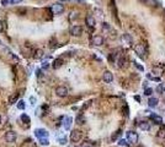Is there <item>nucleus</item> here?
<instances>
[{
  "label": "nucleus",
  "instance_id": "f257e3e1",
  "mask_svg": "<svg viewBox=\"0 0 165 147\" xmlns=\"http://www.w3.org/2000/svg\"><path fill=\"white\" fill-rule=\"evenodd\" d=\"M134 50H136V53L138 54V57H140V58L147 57V47H145V44H143V43L137 44L136 47H134Z\"/></svg>",
  "mask_w": 165,
  "mask_h": 147
},
{
  "label": "nucleus",
  "instance_id": "f03ea898",
  "mask_svg": "<svg viewBox=\"0 0 165 147\" xmlns=\"http://www.w3.org/2000/svg\"><path fill=\"white\" fill-rule=\"evenodd\" d=\"M127 142L128 144H137L138 142V134L136 131H132V130L127 131Z\"/></svg>",
  "mask_w": 165,
  "mask_h": 147
},
{
  "label": "nucleus",
  "instance_id": "7ed1b4c3",
  "mask_svg": "<svg viewBox=\"0 0 165 147\" xmlns=\"http://www.w3.org/2000/svg\"><path fill=\"white\" fill-rule=\"evenodd\" d=\"M16 139H17V135H16V133H15V131H12V130H9V131H6V133H5V141H6V142H9V144H12V142H15V141H16Z\"/></svg>",
  "mask_w": 165,
  "mask_h": 147
},
{
  "label": "nucleus",
  "instance_id": "20e7f679",
  "mask_svg": "<svg viewBox=\"0 0 165 147\" xmlns=\"http://www.w3.org/2000/svg\"><path fill=\"white\" fill-rule=\"evenodd\" d=\"M81 139H82V133L80 130H73L72 133H70V140H72V142H79Z\"/></svg>",
  "mask_w": 165,
  "mask_h": 147
},
{
  "label": "nucleus",
  "instance_id": "39448f33",
  "mask_svg": "<svg viewBox=\"0 0 165 147\" xmlns=\"http://www.w3.org/2000/svg\"><path fill=\"white\" fill-rule=\"evenodd\" d=\"M105 39L104 37L100 36V34H95V36H93V38H91V44H94L95 47H101L102 44H104Z\"/></svg>",
  "mask_w": 165,
  "mask_h": 147
},
{
  "label": "nucleus",
  "instance_id": "423d86ee",
  "mask_svg": "<svg viewBox=\"0 0 165 147\" xmlns=\"http://www.w3.org/2000/svg\"><path fill=\"white\" fill-rule=\"evenodd\" d=\"M56 94H57L58 97H67L68 96V88L65 86H58L56 88Z\"/></svg>",
  "mask_w": 165,
  "mask_h": 147
},
{
  "label": "nucleus",
  "instance_id": "0eeeda50",
  "mask_svg": "<svg viewBox=\"0 0 165 147\" xmlns=\"http://www.w3.org/2000/svg\"><path fill=\"white\" fill-rule=\"evenodd\" d=\"M82 33V27L79 25H74L70 27V34L74 37H79Z\"/></svg>",
  "mask_w": 165,
  "mask_h": 147
},
{
  "label": "nucleus",
  "instance_id": "6e6552de",
  "mask_svg": "<svg viewBox=\"0 0 165 147\" xmlns=\"http://www.w3.org/2000/svg\"><path fill=\"white\" fill-rule=\"evenodd\" d=\"M48 131L46 129H36L35 130V136L37 139H43V137H48Z\"/></svg>",
  "mask_w": 165,
  "mask_h": 147
},
{
  "label": "nucleus",
  "instance_id": "1a4fd4ad",
  "mask_svg": "<svg viewBox=\"0 0 165 147\" xmlns=\"http://www.w3.org/2000/svg\"><path fill=\"white\" fill-rule=\"evenodd\" d=\"M52 11L54 15H61L64 11V6L62 4H54V5H52Z\"/></svg>",
  "mask_w": 165,
  "mask_h": 147
},
{
  "label": "nucleus",
  "instance_id": "9d476101",
  "mask_svg": "<svg viewBox=\"0 0 165 147\" xmlns=\"http://www.w3.org/2000/svg\"><path fill=\"white\" fill-rule=\"evenodd\" d=\"M102 80H104L106 83H110L113 81V75H112L111 71H105L102 74Z\"/></svg>",
  "mask_w": 165,
  "mask_h": 147
},
{
  "label": "nucleus",
  "instance_id": "9b49d317",
  "mask_svg": "<svg viewBox=\"0 0 165 147\" xmlns=\"http://www.w3.org/2000/svg\"><path fill=\"white\" fill-rule=\"evenodd\" d=\"M72 123H73V118H72V116H64V119H63V125H64V129L65 130L70 129Z\"/></svg>",
  "mask_w": 165,
  "mask_h": 147
},
{
  "label": "nucleus",
  "instance_id": "f8f14e48",
  "mask_svg": "<svg viewBox=\"0 0 165 147\" xmlns=\"http://www.w3.org/2000/svg\"><path fill=\"white\" fill-rule=\"evenodd\" d=\"M150 119L155 123V124H158V125H162L163 124V118L160 116V115L155 114V113H152L150 114Z\"/></svg>",
  "mask_w": 165,
  "mask_h": 147
},
{
  "label": "nucleus",
  "instance_id": "ddd939ff",
  "mask_svg": "<svg viewBox=\"0 0 165 147\" xmlns=\"http://www.w3.org/2000/svg\"><path fill=\"white\" fill-rule=\"evenodd\" d=\"M85 22H86V25H88V27H95V25H96V21H95V18H94L91 15L86 16Z\"/></svg>",
  "mask_w": 165,
  "mask_h": 147
},
{
  "label": "nucleus",
  "instance_id": "4468645a",
  "mask_svg": "<svg viewBox=\"0 0 165 147\" xmlns=\"http://www.w3.org/2000/svg\"><path fill=\"white\" fill-rule=\"evenodd\" d=\"M138 128H139L142 131H148V130L150 129V125H149V123L148 121H139V124H138Z\"/></svg>",
  "mask_w": 165,
  "mask_h": 147
},
{
  "label": "nucleus",
  "instance_id": "2eb2a0df",
  "mask_svg": "<svg viewBox=\"0 0 165 147\" xmlns=\"http://www.w3.org/2000/svg\"><path fill=\"white\" fill-rule=\"evenodd\" d=\"M158 103H159V99L155 97H150L149 98V100H148V105L150 108H155L158 107Z\"/></svg>",
  "mask_w": 165,
  "mask_h": 147
},
{
  "label": "nucleus",
  "instance_id": "dca6fc26",
  "mask_svg": "<svg viewBox=\"0 0 165 147\" xmlns=\"http://www.w3.org/2000/svg\"><path fill=\"white\" fill-rule=\"evenodd\" d=\"M62 64H63V60H62L61 58H59V59H56V60L53 61V69H56V70L59 69L62 66Z\"/></svg>",
  "mask_w": 165,
  "mask_h": 147
},
{
  "label": "nucleus",
  "instance_id": "f3484780",
  "mask_svg": "<svg viewBox=\"0 0 165 147\" xmlns=\"http://www.w3.org/2000/svg\"><path fill=\"white\" fill-rule=\"evenodd\" d=\"M158 136L160 137V139H165V125H163V124L158 131Z\"/></svg>",
  "mask_w": 165,
  "mask_h": 147
},
{
  "label": "nucleus",
  "instance_id": "a211bd4d",
  "mask_svg": "<svg viewBox=\"0 0 165 147\" xmlns=\"http://www.w3.org/2000/svg\"><path fill=\"white\" fill-rule=\"evenodd\" d=\"M20 119H21V121L25 123V124H30V121H31V119H30V116L27 114H21Z\"/></svg>",
  "mask_w": 165,
  "mask_h": 147
},
{
  "label": "nucleus",
  "instance_id": "6ab92c4d",
  "mask_svg": "<svg viewBox=\"0 0 165 147\" xmlns=\"http://www.w3.org/2000/svg\"><path fill=\"white\" fill-rule=\"evenodd\" d=\"M117 64H118V68H125L126 66V59L123 57H120L118 60H117Z\"/></svg>",
  "mask_w": 165,
  "mask_h": 147
},
{
  "label": "nucleus",
  "instance_id": "aec40b11",
  "mask_svg": "<svg viewBox=\"0 0 165 147\" xmlns=\"http://www.w3.org/2000/svg\"><path fill=\"white\" fill-rule=\"evenodd\" d=\"M17 103V108L20 109V110H24L26 108V104H25V100H22V99H20L19 102H16Z\"/></svg>",
  "mask_w": 165,
  "mask_h": 147
},
{
  "label": "nucleus",
  "instance_id": "412c9836",
  "mask_svg": "<svg viewBox=\"0 0 165 147\" xmlns=\"http://www.w3.org/2000/svg\"><path fill=\"white\" fill-rule=\"evenodd\" d=\"M9 102H10V104H15V103H16V102H17V93H14L12 96H10Z\"/></svg>",
  "mask_w": 165,
  "mask_h": 147
},
{
  "label": "nucleus",
  "instance_id": "4be33fe9",
  "mask_svg": "<svg viewBox=\"0 0 165 147\" xmlns=\"http://www.w3.org/2000/svg\"><path fill=\"white\" fill-rule=\"evenodd\" d=\"M40 140V144L42 146H48L49 145V140H48V137H43V139H38Z\"/></svg>",
  "mask_w": 165,
  "mask_h": 147
},
{
  "label": "nucleus",
  "instance_id": "5701e85b",
  "mask_svg": "<svg viewBox=\"0 0 165 147\" xmlns=\"http://www.w3.org/2000/svg\"><path fill=\"white\" fill-rule=\"evenodd\" d=\"M118 146H122V147H129V144L127 142L126 140H123V139H120L118 140Z\"/></svg>",
  "mask_w": 165,
  "mask_h": 147
},
{
  "label": "nucleus",
  "instance_id": "b1692460",
  "mask_svg": "<svg viewBox=\"0 0 165 147\" xmlns=\"http://www.w3.org/2000/svg\"><path fill=\"white\" fill-rule=\"evenodd\" d=\"M133 65H134V66H136V68L138 69V70H139V71H142V72L144 71V68H143V65L138 64V63H137V61H133Z\"/></svg>",
  "mask_w": 165,
  "mask_h": 147
},
{
  "label": "nucleus",
  "instance_id": "393cba45",
  "mask_svg": "<svg viewBox=\"0 0 165 147\" xmlns=\"http://www.w3.org/2000/svg\"><path fill=\"white\" fill-rule=\"evenodd\" d=\"M153 92H154V91H153V88H145V91H144V94H145V96H148V97H150L152 94H153Z\"/></svg>",
  "mask_w": 165,
  "mask_h": 147
},
{
  "label": "nucleus",
  "instance_id": "a878e982",
  "mask_svg": "<svg viewBox=\"0 0 165 147\" xmlns=\"http://www.w3.org/2000/svg\"><path fill=\"white\" fill-rule=\"evenodd\" d=\"M147 77H148L149 80H153V81H155V82H160V79H159V77H154V76L150 75V74H148Z\"/></svg>",
  "mask_w": 165,
  "mask_h": 147
},
{
  "label": "nucleus",
  "instance_id": "bb28decb",
  "mask_svg": "<svg viewBox=\"0 0 165 147\" xmlns=\"http://www.w3.org/2000/svg\"><path fill=\"white\" fill-rule=\"evenodd\" d=\"M42 57H43V50H41V49L36 50V55H35V58L38 59V58H42Z\"/></svg>",
  "mask_w": 165,
  "mask_h": 147
},
{
  "label": "nucleus",
  "instance_id": "cd10ccee",
  "mask_svg": "<svg viewBox=\"0 0 165 147\" xmlns=\"http://www.w3.org/2000/svg\"><path fill=\"white\" fill-rule=\"evenodd\" d=\"M123 38H125V39L127 40V42H128L129 44L132 43V38H131V37H129V34H123Z\"/></svg>",
  "mask_w": 165,
  "mask_h": 147
},
{
  "label": "nucleus",
  "instance_id": "c85d7f7f",
  "mask_svg": "<svg viewBox=\"0 0 165 147\" xmlns=\"http://www.w3.org/2000/svg\"><path fill=\"white\" fill-rule=\"evenodd\" d=\"M48 68H49V63H48V61H44L42 64V70H47Z\"/></svg>",
  "mask_w": 165,
  "mask_h": 147
},
{
  "label": "nucleus",
  "instance_id": "c756f323",
  "mask_svg": "<svg viewBox=\"0 0 165 147\" xmlns=\"http://www.w3.org/2000/svg\"><path fill=\"white\" fill-rule=\"evenodd\" d=\"M76 121H78V124H84V121H85V119L82 118L81 115H79V116H78V119H76Z\"/></svg>",
  "mask_w": 165,
  "mask_h": 147
},
{
  "label": "nucleus",
  "instance_id": "7c9ffc66",
  "mask_svg": "<svg viewBox=\"0 0 165 147\" xmlns=\"http://www.w3.org/2000/svg\"><path fill=\"white\" fill-rule=\"evenodd\" d=\"M58 142H59L61 145H65V144H67V139H65V137H62V139H58Z\"/></svg>",
  "mask_w": 165,
  "mask_h": 147
},
{
  "label": "nucleus",
  "instance_id": "2f4dec72",
  "mask_svg": "<svg viewBox=\"0 0 165 147\" xmlns=\"http://www.w3.org/2000/svg\"><path fill=\"white\" fill-rule=\"evenodd\" d=\"M157 91H158V92H160V93H162V92H164V85H159V86L157 87Z\"/></svg>",
  "mask_w": 165,
  "mask_h": 147
},
{
  "label": "nucleus",
  "instance_id": "473e14b6",
  "mask_svg": "<svg viewBox=\"0 0 165 147\" xmlns=\"http://www.w3.org/2000/svg\"><path fill=\"white\" fill-rule=\"evenodd\" d=\"M9 3L12 4V5H16V4H20V3H21V0H9Z\"/></svg>",
  "mask_w": 165,
  "mask_h": 147
},
{
  "label": "nucleus",
  "instance_id": "72a5a7b5",
  "mask_svg": "<svg viewBox=\"0 0 165 147\" xmlns=\"http://www.w3.org/2000/svg\"><path fill=\"white\" fill-rule=\"evenodd\" d=\"M82 147H93V144H90V141H86L82 144Z\"/></svg>",
  "mask_w": 165,
  "mask_h": 147
},
{
  "label": "nucleus",
  "instance_id": "f704fd0d",
  "mask_svg": "<svg viewBox=\"0 0 165 147\" xmlns=\"http://www.w3.org/2000/svg\"><path fill=\"white\" fill-rule=\"evenodd\" d=\"M42 69H38V70H36V74H37V77H41V76H42L43 75V74H42Z\"/></svg>",
  "mask_w": 165,
  "mask_h": 147
},
{
  "label": "nucleus",
  "instance_id": "c9c22d12",
  "mask_svg": "<svg viewBox=\"0 0 165 147\" xmlns=\"http://www.w3.org/2000/svg\"><path fill=\"white\" fill-rule=\"evenodd\" d=\"M30 102H31V104H35V103H36V98H35V97H30Z\"/></svg>",
  "mask_w": 165,
  "mask_h": 147
},
{
  "label": "nucleus",
  "instance_id": "e433bc0d",
  "mask_svg": "<svg viewBox=\"0 0 165 147\" xmlns=\"http://www.w3.org/2000/svg\"><path fill=\"white\" fill-rule=\"evenodd\" d=\"M7 4H9V0H1V5H4V6H6Z\"/></svg>",
  "mask_w": 165,
  "mask_h": 147
},
{
  "label": "nucleus",
  "instance_id": "4c0bfd02",
  "mask_svg": "<svg viewBox=\"0 0 165 147\" xmlns=\"http://www.w3.org/2000/svg\"><path fill=\"white\" fill-rule=\"evenodd\" d=\"M102 25H104V28H105V29H108V28H110L108 23H106V22H105V23H102Z\"/></svg>",
  "mask_w": 165,
  "mask_h": 147
},
{
  "label": "nucleus",
  "instance_id": "58836bf2",
  "mask_svg": "<svg viewBox=\"0 0 165 147\" xmlns=\"http://www.w3.org/2000/svg\"><path fill=\"white\" fill-rule=\"evenodd\" d=\"M3 31V23H1V21H0V32Z\"/></svg>",
  "mask_w": 165,
  "mask_h": 147
},
{
  "label": "nucleus",
  "instance_id": "ea45409f",
  "mask_svg": "<svg viewBox=\"0 0 165 147\" xmlns=\"http://www.w3.org/2000/svg\"><path fill=\"white\" fill-rule=\"evenodd\" d=\"M143 1H144V3H147V1H149V0H143Z\"/></svg>",
  "mask_w": 165,
  "mask_h": 147
},
{
  "label": "nucleus",
  "instance_id": "a19ab883",
  "mask_svg": "<svg viewBox=\"0 0 165 147\" xmlns=\"http://www.w3.org/2000/svg\"><path fill=\"white\" fill-rule=\"evenodd\" d=\"M0 123H1V116H0Z\"/></svg>",
  "mask_w": 165,
  "mask_h": 147
},
{
  "label": "nucleus",
  "instance_id": "79ce46f5",
  "mask_svg": "<svg viewBox=\"0 0 165 147\" xmlns=\"http://www.w3.org/2000/svg\"><path fill=\"white\" fill-rule=\"evenodd\" d=\"M164 91H165V83H164Z\"/></svg>",
  "mask_w": 165,
  "mask_h": 147
},
{
  "label": "nucleus",
  "instance_id": "37998d69",
  "mask_svg": "<svg viewBox=\"0 0 165 147\" xmlns=\"http://www.w3.org/2000/svg\"><path fill=\"white\" fill-rule=\"evenodd\" d=\"M79 1H82V0H79Z\"/></svg>",
  "mask_w": 165,
  "mask_h": 147
}]
</instances>
